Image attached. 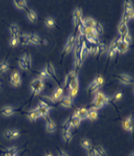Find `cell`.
I'll return each instance as SVG.
<instances>
[{
    "label": "cell",
    "instance_id": "obj_1",
    "mask_svg": "<svg viewBox=\"0 0 134 156\" xmlns=\"http://www.w3.org/2000/svg\"><path fill=\"white\" fill-rule=\"evenodd\" d=\"M44 81L40 78H36L32 80V82L30 83V89L32 91L33 95H38L40 94L42 90L44 89Z\"/></svg>",
    "mask_w": 134,
    "mask_h": 156
},
{
    "label": "cell",
    "instance_id": "obj_2",
    "mask_svg": "<svg viewBox=\"0 0 134 156\" xmlns=\"http://www.w3.org/2000/svg\"><path fill=\"white\" fill-rule=\"evenodd\" d=\"M75 43H76V35H71L68 40L66 42V45L64 47V50H63V55L65 54H68L69 52L73 50L74 46H75Z\"/></svg>",
    "mask_w": 134,
    "mask_h": 156
},
{
    "label": "cell",
    "instance_id": "obj_3",
    "mask_svg": "<svg viewBox=\"0 0 134 156\" xmlns=\"http://www.w3.org/2000/svg\"><path fill=\"white\" fill-rule=\"evenodd\" d=\"M10 83L14 87H19L21 85V76L17 70H13L10 75Z\"/></svg>",
    "mask_w": 134,
    "mask_h": 156
},
{
    "label": "cell",
    "instance_id": "obj_4",
    "mask_svg": "<svg viewBox=\"0 0 134 156\" xmlns=\"http://www.w3.org/2000/svg\"><path fill=\"white\" fill-rule=\"evenodd\" d=\"M122 127L125 131L128 132H132L133 131V117L132 116H128L122 121Z\"/></svg>",
    "mask_w": 134,
    "mask_h": 156
},
{
    "label": "cell",
    "instance_id": "obj_5",
    "mask_svg": "<svg viewBox=\"0 0 134 156\" xmlns=\"http://www.w3.org/2000/svg\"><path fill=\"white\" fill-rule=\"evenodd\" d=\"M36 109H37V111L39 112V114H40V117H45V118L47 117L48 113H49V110H50L49 107H48L47 105H45L41 100L39 101L38 106H37Z\"/></svg>",
    "mask_w": 134,
    "mask_h": 156
},
{
    "label": "cell",
    "instance_id": "obj_6",
    "mask_svg": "<svg viewBox=\"0 0 134 156\" xmlns=\"http://www.w3.org/2000/svg\"><path fill=\"white\" fill-rule=\"evenodd\" d=\"M73 116H76V117L80 118L81 121L85 120V119H87V117H88V109L84 108V107L76 109L73 113Z\"/></svg>",
    "mask_w": 134,
    "mask_h": 156
},
{
    "label": "cell",
    "instance_id": "obj_7",
    "mask_svg": "<svg viewBox=\"0 0 134 156\" xmlns=\"http://www.w3.org/2000/svg\"><path fill=\"white\" fill-rule=\"evenodd\" d=\"M63 92H64V89L62 88V87H57V88L54 90L53 94H52V97H51V99H52V101L55 103V102L61 100L62 97H63Z\"/></svg>",
    "mask_w": 134,
    "mask_h": 156
},
{
    "label": "cell",
    "instance_id": "obj_8",
    "mask_svg": "<svg viewBox=\"0 0 134 156\" xmlns=\"http://www.w3.org/2000/svg\"><path fill=\"white\" fill-rule=\"evenodd\" d=\"M82 19V11H81V8H77L73 13V25L75 27L78 26V24L80 23Z\"/></svg>",
    "mask_w": 134,
    "mask_h": 156
},
{
    "label": "cell",
    "instance_id": "obj_9",
    "mask_svg": "<svg viewBox=\"0 0 134 156\" xmlns=\"http://www.w3.org/2000/svg\"><path fill=\"white\" fill-rule=\"evenodd\" d=\"M96 21L95 19H92V18H85V19H81L80 21V25H82L83 27H91V28H95V25H96Z\"/></svg>",
    "mask_w": 134,
    "mask_h": 156
},
{
    "label": "cell",
    "instance_id": "obj_10",
    "mask_svg": "<svg viewBox=\"0 0 134 156\" xmlns=\"http://www.w3.org/2000/svg\"><path fill=\"white\" fill-rule=\"evenodd\" d=\"M9 30H10V33H11V35H12V37L19 38L22 35L20 33V30H19L18 25H16V24H11L9 26Z\"/></svg>",
    "mask_w": 134,
    "mask_h": 156
},
{
    "label": "cell",
    "instance_id": "obj_11",
    "mask_svg": "<svg viewBox=\"0 0 134 156\" xmlns=\"http://www.w3.org/2000/svg\"><path fill=\"white\" fill-rule=\"evenodd\" d=\"M116 78H117L122 84H130L131 82L133 81L132 77H130V76L127 74H119L116 76Z\"/></svg>",
    "mask_w": 134,
    "mask_h": 156
},
{
    "label": "cell",
    "instance_id": "obj_12",
    "mask_svg": "<svg viewBox=\"0 0 134 156\" xmlns=\"http://www.w3.org/2000/svg\"><path fill=\"white\" fill-rule=\"evenodd\" d=\"M76 77H77V71H75V70H72V71H70V72L66 75V77H65L64 86H68L70 82L72 81L73 79H75Z\"/></svg>",
    "mask_w": 134,
    "mask_h": 156
},
{
    "label": "cell",
    "instance_id": "obj_13",
    "mask_svg": "<svg viewBox=\"0 0 134 156\" xmlns=\"http://www.w3.org/2000/svg\"><path fill=\"white\" fill-rule=\"evenodd\" d=\"M118 32L120 34V37L123 38L125 35L128 34V27L127 24L124 23V22H120V24L118 25Z\"/></svg>",
    "mask_w": 134,
    "mask_h": 156
},
{
    "label": "cell",
    "instance_id": "obj_14",
    "mask_svg": "<svg viewBox=\"0 0 134 156\" xmlns=\"http://www.w3.org/2000/svg\"><path fill=\"white\" fill-rule=\"evenodd\" d=\"M39 117H40V114L37 111V109H33L27 113V118L29 119L30 121H36Z\"/></svg>",
    "mask_w": 134,
    "mask_h": 156
},
{
    "label": "cell",
    "instance_id": "obj_15",
    "mask_svg": "<svg viewBox=\"0 0 134 156\" xmlns=\"http://www.w3.org/2000/svg\"><path fill=\"white\" fill-rule=\"evenodd\" d=\"M61 106L65 107V108H71L72 106V98H70L69 96H66V97L61 99Z\"/></svg>",
    "mask_w": 134,
    "mask_h": 156
},
{
    "label": "cell",
    "instance_id": "obj_16",
    "mask_svg": "<svg viewBox=\"0 0 134 156\" xmlns=\"http://www.w3.org/2000/svg\"><path fill=\"white\" fill-rule=\"evenodd\" d=\"M56 129H57V126H56L55 122H54L53 120H51V119H48L47 122H46V130L49 133H52V132L55 131Z\"/></svg>",
    "mask_w": 134,
    "mask_h": 156
},
{
    "label": "cell",
    "instance_id": "obj_17",
    "mask_svg": "<svg viewBox=\"0 0 134 156\" xmlns=\"http://www.w3.org/2000/svg\"><path fill=\"white\" fill-rule=\"evenodd\" d=\"M45 71H46V73L48 74V76L49 77H54V78H56V74H55V69H54V67H53V65L50 63V62H48L47 63V66L46 68H45Z\"/></svg>",
    "mask_w": 134,
    "mask_h": 156
},
{
    "label": "cell",
    "instance_id": "obj_18",
    "mask_svg": "<svg viewBox=\"0 0 134 156\" xmlns=\"http://www.w3.org/2000/svg\"><path fill=\"white\" fill-rule=\"evenodd\" d=\"M70 119V124H71V127H74V128H78L80 126V123H81V119L76 117V116H71L69 118Z\"/></svg>",
    "mask_w": 134,
    "mask_h": 156
},
{
    "label": "cell",
    "instance_id": "obj_19",
    "mask_svg": "<svg viewBox=\"0 0 134 156\" xmlns=\"http://www.w3.org/2000/svg\"><path fill=\"white\" fill-rule=\"evenodd\" d=\"M41 42V39L37 34H30L29 35V43L34 45H39Z\"/></svg>",
    "mask_w": 134,
    "mask_h": 156
},
{
    "label": "cell",
    "instance_id": "obj_20",
    "mask_svg": "<svg viewBox=\"0 0 134 156\" xmlns=\"http://www.w3.org/2000/svg\"><path fill=\"white\" fill-rule=\"evenodd\" d=\"M128 49H129V45L125 44L124 42H122L117 46V52L119 54H124V53H126Z\"/></svg>",
    "mask_w": 134,
    "mask_h": 156
},
{
    "label": "cell",
    "instance_id": "obj_21",
    "mask_svg": "<svg viewBox=\"0 0 134 156\" xmlns=\"http://www.w3.org/2000/svg\"><path fill=\"white\" fill-rule=\"evenodd\" d=\"M14 5L18 8V9H27V2L25 0H15Z\"/></svg>",
    "mask_w": 134,
    "mask_h": 156
},
{
    "label": "cell",
    "instance_id": "obj_22",
    "mask_svg": "<svg viewBox=\"0 0 134 156\" xmlns=\"http://www.w3.org/2000/svg\"><path fill=\"white\" fill-rule=\"evenodd\" d=\"M133 17H134V12H133V11H130V12H125L124 15H123V17H122L121 22H124V23L127 24L128 21L132 20Z\"/></svg>",
    "mask_w": 134,
    "mask_h": 156
},
{
    "label": "cell",
    "instance_id": "obj_23",
    "mask_svg": "<svg viewBox=\"0 0 134 156\" xmlns=\"http://www.w3.org/2000/svg\"><path fill=\"white\" fill-rule=\"evenodd\" d=\"M19 44L23 45V46H26V45L30 44L29 43V35H27V34H22L20 37H19Z\"/></svg>",
    "mask_w": 134,
    "mask_h": 156
},
{
    "label": "cell",
    "instance_id": "obj_24",
    "mask_svg": "<svg viewBox=\"0 0 134 156\" xmlns=\"http://www.w3.org/2000/svg\"><path fill=\"white\" fill-rule=\"evenodd\" d=\"M17 153H18V149L16 147H9L5 151L4 156H17Z\"/></svg>",
    "mask_w": 134,
    "mask_h": 156
},
{
    "label": "cell",
    "instance_id": "obj_25",
    "mask_svg": "<svg viewBox=\"0 0 134 156\" xmlns=\"http://www.w3.org/2000/svg\"><path fill=\"white\" fill-rule=\"evenodd\" d=\"M21 59H23V61L26 63L28 69H30L31 68V64H32V59H31V55L29 53H25V54L22 56Z\"/></svg>",
    "mask_w": 134,
    "mask_h": 156
},
{
    "label": "cell",
    "instance_id": "obj_26",
    "mask_svg": "<svg viewBox=\"0 0 134 156\" xmlns=\"http://www.w3.org/2000/svg\"><path fill=\"white\" fill-rule=\"evenodd\" d=\"M98 118V112L96 110H88V117L90 121H95Z\"/></svg>",
    "mask_w": 134,
    "mask_h": 156
},
{
    "label": "cell",
    "instance_id": "obj_27",
    "mask_svg": "<svg viewBox=\"0 0 134 156\" xmlns=\"http://www.w3.org/2000/svg\"><path fill=\"white\" fill-rule=\"evenodd\" d=\"M93 151L95 152L96 156H106V152L102 146H96L93 148Z\"/></svg>",
    "mask_w": 134,
    "mask_h": 156
},
{
    "label": "cell",
    "instance_id": "obj_28",
    "mask_svg": "<svg viewBox=\"0 0 134 156\" xmlns=\"http://www.w3.org/2000/svg\"><path fill=\"white\" fill-rule=\"evenodd\" d=\"M80 144H81V146L83 147L84 149H86V150H91L92 148H91V146H92V144H91V141L89 140V139H82L81 140V142H80Z\"/></svg>",
    "mask_w": 134,
    "mask_h": 156
},
{
    "label": "cell",
    "instance_id": "obj_29",
    "mask_svg": "<svg viewBox=\"0 0 134 156\" xmlns=\"http://www.w3.org/2000/svg\"><path fill=\"white\" fill-rule=\"evenodd\" d=\"M62 137H63V139H64L65 142L69 143L71 141V139H72L73 135H72V133H71L70 131H62Z\"/></svg>",
    "mask_w": 134,
    "mask_h": 156
},
{
    "label": "cell",
    "instance_id": "obj_30",
    "mask_svg": "<svg viewBox=\"0 0 134 156\" xmlns=\"http://www.w3.org/2000/svg\"><path fill=\"white\" fill-rule=\"evenodd\" d=\"M14 112H15V110H14L12 107H5L4 109L1 110V112L0 113L4 116H10V115H12Z\"/></svg>",
    "mask_w": 134,
    "mask_h": 156
},
{
    "label": "cell",
    "instance_id": "obj_31",
    "mask_svg": "<svg viewBox=\"0 0 134 156\" xmlns=\"http://www.w3.org/2000/svg\"><path fill=\"white\" fill-rule=\"evenodd\" d=\"M99 89H100V86L97 85L95 82L93 81L92 83L89 85V87H88V92H89V93H94V92H97Z\"/></svg>",
    "mask_w": 134,
    "mask_h": 156
},
{
    "label": "cell",
    "instance_id": "obj_32",
    "mask_svg": "<svg viewBox=\"0 0 134 156\" xmlns=\"http://www.w3.org/2000/svg\"><path fill=\"white\" fill-rule=\"evenodd\" d=\"M27 16H28V19H29L31 22H33V23L37 21V14L35 13V11L29 10L27 13Z\"/></svg>",
    "mask_w": 134,
    "mask_h": 156
},
{
    "label": "cell",
    "instance_id": "obj_33",
    "mask_svg": "<svg viewBox=\"0 0 134 156\" xmlns=\"http://www.w3.org/2000/svg\"><path fill=\"white\" fill-rule=\"evenodd\" d=\"M8 69H9V64H8L6 61L1 62V63H0V73L6 72Z\"/></svg>",
    "mask_w": 134,
    "mask_h": 156
},
{
    "label": "cell",
    "instance_id": "obj_34",
    "mask_svg": "<svg viewBox=\"0 0 134 156\" xmlns=\"http://www.w3.org/2000/svg\"><path fill=\"white\" fill-rule=\"evenodd\" d=\"M45 25H46L47 27H49V28H53L54 26H55V21H54V19L52 18H47V19H45Z\"/></svg>",
    "mask_w": 134,
    "mask_h": 156
},
{
    "label": "cell",
    "instance_id": "obj_35",
    "mask_svg": "<svg viewBox=\"0 0 134 156\" xmlns=\"http://www.w3.org/2000/svg\"><path fill=\"white\" fill-rule=\"evenodd\" d=\"M122 40H123V42L125 44L127 45H130L131 43H132V36L130 35L129 33L127 34V35H125L123 38H122Z\"/></svg>",
    "mask_w": 134,
    "mask_h": 156
},
{
    "label": "cell",
    "instance_id": "obj_36",
    "mask_svg": "<svg viewBox=\"0 0 134 156\" xmlns=\"http://www.w3.org/2000/svg\"><path fill=\"white\" fill-rule=\"evenodd\" d=\"M116 53H117V48H112V49H108V56L110 59L115 57Z\"/></svg>",
    "mask_w": 134,
    "mask_h": 156
},
{
    "label": "cell",
    "instance_id": "obj_37",
    "mask_svg": "<svg viewBox=\"0 0 134 156\" xmlns=\"http://www.w3.org/2000/svg\"><path fill=\"white\" fill-rule=\"evenodd\" d=\"M93 81L95 82V83L97 84V85H99L100 87H101L102 85H103V83H104V79H103V77H102V76H97V77L94 79Z\"/></svg>",
    "mask_w": 134,
    "mask_h": 156
},
{
    "label": "cell",
    "instance_id": "obj_38",
    "mask_svg": "<svg viewBox=\"0 0 134 156\" xmlns=\"http://www.w3.org/2000/svg\"><path fill=\"white\" fill-rule=\"evenodd\" d=\"M95 30L97 31L98 34H102L103 33V27H102V24L100 22H96V25H95Z\"/></svg>",
    "mask_w": 134,
    "mask_h": 156
},
{
    "label": "cell",
    "instance_id": "obj_39",
    "mask_svg": "<svg viewBox=\"0 0 134 156\" xmlns=\"http://www.w3.org/2000/svg\"><path fill=\"white\" fill-rule=\"evenodd\" d=\"M38 76H39L38 78L42 79V80H44V79H47V78H50L49 76H48V74L46 73V71H45V70H41V71L38 73Z\"/></svg>",
    "mask_w": 134,
    "mask_h": 156
},
{
    "label": "cell",
    "instance_id": "obj_40",
    "mask_svg": "<svg viewBox=\"0 0 134 156\" xmlns=\"http://www.w3.org/2000/svg\"><path fill=\"white\" fill-rule=\"evenodd\" d=\"M18 66L20 67L22 70H27V69H28L26 63H25V62L23 61V59H21V58L18 60Z\"/></svg>",
    "mask_w": 134,
    "mask_h": 156
},
{
    "label": "cell",
    "instance_id": "obj_41",
    "mask_svg": "<svg viewBox=\"0 0 134 156\" xmlns=\"http://www.w3.org/2000/svg\"><path fill=\"white\" fill-rule=\"evenodd\" d=\"M20 136V132L17 131V130H11V136L10 139H16L17 137Z\"/></svg>",
    "mask_w": 134,
    "mask_h": 156
},
{
    "label": "cell",
    "instance_id": "obj_42",
    "mask_svg": "<svg viewBox=\"0 0 134 156\" xmlns=\"http://www.w3.org/2000/svg\"><path fill=\"white\" fill-rule=\"evenodd\" d=\"M18 44H19V38H17V37H11V40H10V45H11V46L15 47Z\"/></svg>",
    "mask_w": 134,
    "mask_h": 156
},
{
    "label": "cell",
    "instance_id": "obj_43",
    "mask_svg": "<svg viewBox=\"0 0 134 156\" xmlns=\"http://www.w3.org/2000/svg\"><path fill=\"white\" fill-rule=\"evenodd\" d=\"M130 11H133V7H132V3L130 1H127L125 3V12H130Z\"/></svg>",
    "mask_w": 134,
    "mask_h": 156
},
{
    "label": "cell",
    "instance_id": "obj_44",
    "mask_svg": "<svg viewBox=\"0 0 134 156\" xmlns=\"http://www.w3.org/2000/svg\"><path fill=\"white\" fill-rule=\"evenodd\" d=\"M98 46H99V51H100V55H102L103 53L106 52V45H105L104 43L98 44Z\"/></svg>",
    "mask_w": 134,
    "mask_h": 156
},
{
    "label": "cell",
    "instance_id": "obj_45",
    "mask_svg": "<svg viewBox=\"0 0 134 156\" xmlns=\"http://www.w3.org/2000/svg\"><path fill=\"white\" fill-rule=\"evenodd\" d=\"M122 97H123V92H117L115 95H114V100L119 101Z\"/></svg>",
    "mask_w": 134,
    "mask_h": 156
},
{
    "label": "cell",
    "instance_id": "obj_46",
    "mask_svg": "<svg viewBox=\"0 0 134 156\" xmlns=\"http://www.w3.org/2000/svg\"><path fill=\"white\" fill-rule=\"evenodd\" d=\"M4 136L7 138V139H10V136H11V130H7V131L5 132Z\"/></svg>",
    "mask_w": 134,
    "mask_h": 156
},
{
    "label": "cell",
    "instance_id": "obj_47",
    "mask_svg": "<svg viewBox=\"0 0 134 156\" xmlns=\"http://www.w3.org/2000/svg\"><path fill=\"white\" fill-rule=\"evenodd\" d=\"M58 156H68L66 152H64L63 150H59V155Z\"/></svg>",
    "mask_w": 134,
    "mask_h": 156
},
{
    "label": "cell",
    "instance_id": "obj_48",
    "mask_svg": "<svg viewBox=\"0 0 134 156\" xmlns=\"http://www.w3.org/2000/svg\"><path fill=\"white\" fill-rule=\"evenodd\" d=\"M45 156H53L52 154H51V153H47V154L46 155H45Z\"/></svg>",
    "mask_w": 134,
    "mask_h": 156
},
{
    "label": "cell",
    "instance_id": "obj_49",
    "mask_svg": "<svg viewBox=\"0 0 134 156\" xmlns=\"http://www.w3.org/2000/svg\"><path fill=\"white\" fill-rule=\"evenodd\" d=\"M130 156H134V155H133V153H132V154H131V155H130Z\"/></svg>",
    "mask_w": 134,
    "mask_h": 156
},
{
    "label": "cell",
    "instance_id": "obj_50",
    "mask_svg": "<svg viewBox=\"0 0 134 156\" xmlns=\"http://www.w3.org/2000/svg\"><path fill=\"white\" fill-rule=\"evenodd\" d=\"M0 87H1V84H0Z\"/></svg>",
    "mask_w": 134,
    "mask_h": 156
}]
</instances>
